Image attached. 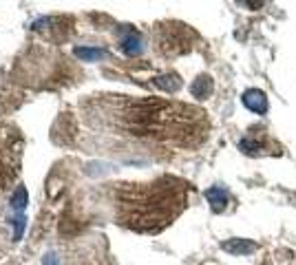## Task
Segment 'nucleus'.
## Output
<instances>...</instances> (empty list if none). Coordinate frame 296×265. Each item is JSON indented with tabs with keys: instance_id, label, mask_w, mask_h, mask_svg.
Instances as JSON below:
<instances>
[{
	"instance_id": "7",
	"label": "nucleus",
	"mask_w": 296,
	"mask_h": 265,
	"mask_svg": "<svg viewBox=\"0 0 296 265\" xmlns=\"http://www.w3.org/2000/svg\"><path fill=\"white\" fill-rule=\"evenodd\" d=\"M119 47H122V51L126 53V56H140L142 53V38L137 35L135 31H129L124 35L122 40H119Z\"/></svg>"
},
{
	"instance_id": "4",
	"label": "nucleus",
	"mask_w": 296,
	"mask_h": 265,
	"mask_svg": "<svg viewBox=\"0 0 296 265\" xmlns=\"http://www.w3.org/2000/svg\"><path fill=\"white\" fill-rule=\"evenodd\" d=\"M56 254L60 265H113L106 239L102 234L73 239L71 243L62 245V250Z\"/></svg>"
},
{
	"instance_id": "13",
	"label": "nucleus",
	"mask_w": 296,
	"mask_h": 265,
	"mask_svg": "<svg viewBox=\"0 0 296 265\" xmlns=\"http://www.w3.org/2000/svg\"><path fill=\"white\" fill-rule=\"evenodd\" d=\"M5 248H7V232L0 228V256L5 254Z\"/></svg>"
},
{
	"instance_id": "9",
	"label": "nucleus",
	"mask_w": 296,
	"mask_h": 265,
	"mask_svg": "<svg viewBox=\"0 0 296 265\" xmlns=\"http://www.w3.org/2000/svg\"><path fill=\"white\" fill-rule=\"evenodd\" d=\"M206 199L210 201V206H213L215 212H223V210H226L228 195L223 192V188H219V186H215V188H208L206 190Z\"/></svg>"
},
{
	"instance_id": "14",
	"label": "nucleus",
	"mask_w": 296,
	"mask_h": 265,
	"mask_svg": "<svg viewBox=\"0 0 296 265\" xmlns=\"http://www.w3.org/2000/svg\"><path fill=\"white\" fill-rule=\"evenodd\" d=\"M11 265H16V263H11Z\"/></svg>"
},
{
	"instance_id": "6",
	"label": "nucleus",
	"mask_w": 296,
	"mask_h": 265,
	"mask_svg": "<svg viewBox=\"0 0 296 265\" xmlns=\"http://www.w3.org/2000/svg\"><path fill=\"white\" fill-rule=\"evenodd\" d=\"M243 104L250 108L252 113H259V115H263V113L268 111V98H265V93L259 91V89H250V91L243 93Z\"/></svg>"
},
{
	"instance_id": "2",
	"label": "nucleus",
	"mask_w": 296,
	"mask_h": 265,
	"mask_svg": "<svg viewBox=\"0 0 296 265\" xmlns=\"http://www.w3.org/2000/svg\"><path fill=\"white\" fill-rule=\"evenodd\" d=\"M188 184L177 177H159L150 184H115L113 208L119 226L133 232L164 230L188 201Z\"/></svg>"
},
{
	"instance_id": "1",
	"label": "nucleus",
	"mask_w": 296,
	"mask_h": 265,
	"mask_svg": "<svg viewBox=\"0 0 296 265\" xmlns=\"http://www.w3.org/2000/svg\"><path fill=\"white\" fill-rule=\"evenodd\" d=\"M80 108L91 128H104L115 135L173 142L181 146H192L206 135L203 113L179 102L91 95Z\"/></svg>"
},
{
	"instance_id": "12",
	"label": "nucleus",
	"mask_w": 296,
	"mask_h": 265,
	"mask_svg": "<svg viewBox=\"0 0 296 265\" xmlns=\"http://www.w3.org/2000/svg\"><path fill=\"white\" fill-rule=\"evenodd\" d=\"M75 56L82 60V62H95V60L104 58L106 51L100 49V47H77L75 49Z\"/></svg>"
},
{
	"instance_id": "10",
	"label": "nucleus",
	"mask_w": 296,
	"mask_h": 265,
	"mask_svg": "<svg viewBox=\"0 0 296 265\" xmlns=\"http://www.w3.org/2000/svg\"><path fill=\"white\" fill-rule=\"evenodd\" d=\"M190 93L195 95V98H199V100L208 98V95L213 93V80H210L208 75H201V77H197V80L192 82V86H190Z\"/></svg>"
},
{
	"instance_id": "3",
	"label": "nucleus",
	"mask_w": 296,
	"mask_h": 265,
	"mask_svg": "<svg viewBox=\"0 0 296 265\" xmlns=\"http://www.w3.org/2000/svg\"><path fill=\"white\" fill-rule=\"evenodd\" d=\"M58 69H69L62 53L49 49H33L25 56V62L16 64V75L31 86H56Z\"/></svg>"
},
{
	"instance_id": "5",
	"label": "nucleus",
	"mask_w": 296,
	"mask_h": 265,
	"mask_svg": "<svg viewBox=\"0 0 296 265\" xmlns=\"http://www.w3.org/2000/svg\"><path fill=\"white\" fill-rule=\"evenodd\" d=\"M22 140L20 130L11 124H0V195L11 188L22 164Z\"/></svg>"
},
{
	"instance_id": "8",
	"label": "nucleus",
	"mask_w": 296,
	"mask_h": 265,
	"mask_svg": "<svg viewBox=\"0 0 296 265\" xmlns=\"http://www.w3.org/2000/svg\"><path fill=\"white\" fill-rule=\"evenodd\" d=\"M223 250L230 252V254H250V252L257 250V243L252 241H245V239H232V241H226L223 243Z\"/></svg>"
},
{
	"instance_id": "11",
	"label": "nucleus",
	"mask_w": 296,
	"mask_h": 265,
	"mask_svg": "<svg viewBox=\"0 0 296 265\" xmlns=\"http://www.w3.org/2000/svg\"><path fill=\"white\" fill-rule=\"evenodd\" d=\"M9 203H11V210H14L16 214H20L22 210L27 208V188L25 186H16V190L11 192V197H9Z\"/></svg>"
}]
</instances>
